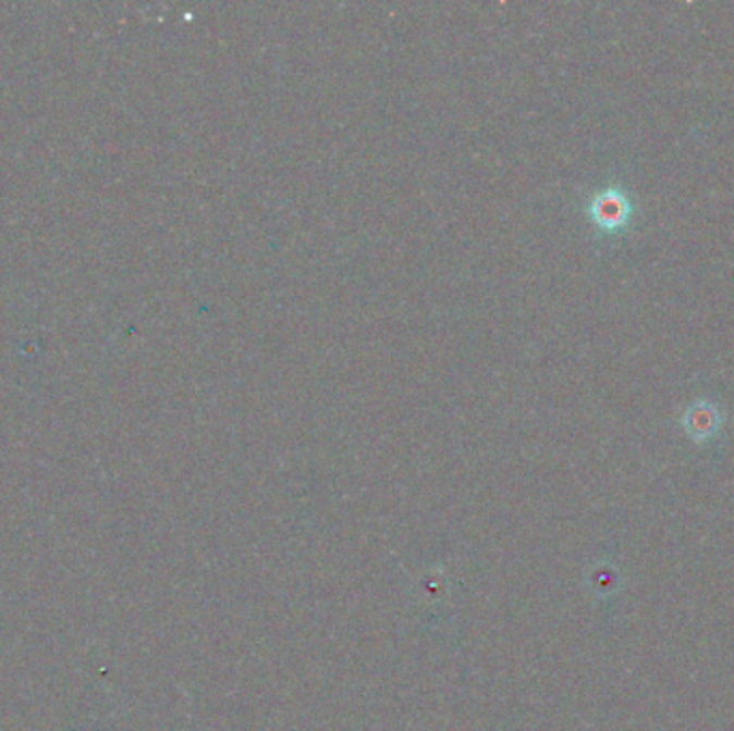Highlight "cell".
Listing matches in <instances>:
<instances>
[{"mask_svg":"<svg viewBox=\"0 0 734 731\" xmlns=\"http://www.w3.org/2000/svg\"><path fill=\"white\" fill-rule=\"evenodd\" d=\"M587 215L599 232H621L634 218V198L623 185L612 183L590 196Z\"/></svg>","mask_w":734,"mask_h":731,"instance_id":"cell-1","label":"cell"},{"mask_svg":"<svg viewBox=\"0 0 734 731\" xmlns=\"http://www.w3.org/2000/svg\"><path fill=\"white\" fill-rule=\"evenodd\" d=\"M722 406L711 397H696L681 412V428L694 442L713 438L722 430Z\"/></svg>","mask_w":734,"mask_h":731,"instance_id":"cell-2","label":"cell"}]
</instances>
